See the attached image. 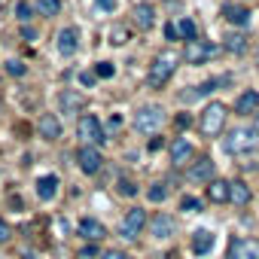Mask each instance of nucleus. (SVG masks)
Instances as JSON below:
<instances>
[{"label":"nucleus","instance_id":"14","mask_svg":"<svg viewBox=\"0 0 259 259\" xmlns=\"http://www.w3.org/2000/svg\"><path fill=\"white\" fill-rule=\"evenodd\" d=\"M40 138H46V141L61 138V122H58V116H52V113L40 116Z\"/></svg>","mask_w":259,"mask_h":259},{"label":"nucleus","instance_id":"16","mask_svg":"<svg viewBox=\"0 0 259 259\" xmlns=\"http://www.w3.org/2000/svg\"><path fill=\"white\" fill-rule=\"evenodd\" d=\"M76 46H79V34H76V28H64V31L58 34V52H61V55H73Z\"/></svg>","mask_w":259,"mask_h":259},{"label":"nucleus","instance_id":"41","mask_svg":"<svg viewBox=\"0 0 259 259\" xmlns=\"http://www.w3.org/2000/svg\"><path fill=\"white\" fill-rule=\"evenodd\" d=\"M4 7H7V0H0V10H4Z\"/></svg>","mask_w":259,"mask_h":259},{"label":"nucleus","instance_id":"42","mask_svg":"<svg viewBox=\"0 0 259 259\" xmlns=\"http://www.w3.org/2000/svg\"><path fill=\"white\" fill-rule=\"evenodd\" d=\"M256 70H259V55H256Z\"/></svg>","mask_w":259,"mask_h":259},{"label":"nucleus","instance_id":"17","mask_svg":"<svg viewBox=\"0 0 259 259\" xmlns=\"http://www.w3.org/2000/svg\"><path fill=\"white\" fill-rule=\"evenodd\" d=\"M259 110V92H253V89H247L238 101H235V113H241V116H247V113H256Z\"/></svg>","mask_w":259,"mask_h":259},{"label":"nucleus","instance_id":"7","mask_svg":"<svg viewBox=\"0 0 259 259\" xmlns=\"http://www.w3.org/2000/svg\"><path fill=\"white\" fill-rule=\"evenodd\" d=\"M76 135H79L89 147H98V144H104V141H107V138H104V128H101V122H98L95 116H82V119H79Z\"/></svg>","mask_w":259,"mask_h":259},{"label":"nucleus","instance_id":"12","mask_svg":"<svg viewBox=\"0 0 259 259\" xmlns=\"http://www.w3.org/2000/svg\"><path fill=\"white\" fill-rule=\"evenodd\" d=\"M192 144L189 141H183V138H177L174 144H171V162L180 168V165H186V162H192Z\"/></svg>","mask_w":259,"mask_h":259},{"label":"nucleus","instance_id":"21","mask_svg":"<svg viewBox=\"0 0 259 259\" xmlns=\"http://www.w3.org/2000/svg\"><path fill=\"white\" fill-rule=\"evenodd\" d=\"M229 259H259V247L253 241H235Z\"/></svg>","mask_w":259,"mask_h":259},{"label":"nucleus","instance_id":"1","mask_svg":"<svg viewBox=\"0 0 259 259\" xmlns=\"http://www.w3.org/2000/svg\"><path fill=\"white\" fill-rule=\"evenodd\" d=\"M223 150L229 156H247L259 150V132L256 128H232V132L223 138Z\"/></svg>","mask_w":259,"mask_h":259},{"label":"nucleus","instance_id":"40","mask_svg":"<svg viewBox=\"0 0 259 259\" xmlns=\"http://www.w3.org/2000/svg\"><path fill=\"white\" fill-rule=\"evenodd\" d=\"M253 116H256V125H253V128H256V132H259V113H253Z\"/></svg>","mask_w":259,"mask_h":259},{"label":"nucleus","instance_id":"27","mask_svg":"<svg viewBox=\"0 0 259 259\" xmlns=\"http://www.w3.org/2000/svg\"><path fill=\"white\" fill-rule=\"evenodd\" d=\"M180 37H186V40H195V37H198V28H195L192 19H183V22H180Z\"/></svg>","mask_w":259,"mask_h":259},{"label":"nucleus","instance_id":"35","mask_svg":"<svg viewBox=\"0 0 259 259\" xmlns=\"http://www.w3.org/2000/svg\"><path fill=\"white\" fill-rule=\"evenodd\" d=\"M165 37H168V40H180V25H174V22L165 25Z\"/></svg>","mask_w":259,"mask_h":259},{"label":"nucleus","instance_id":"4","mask_svg":"<svg viewBox=\"0 0 259 259\" xmlns=\"http://www.w3.org/2000/svg\"><path fill=\"white\" fill-rule=\"evenodd\" d=\"M162 125H165V110L159 104H147L135 113V128L141 135H156Z\"/></svg>","mask_w":259,"mask_h":259},{"label":"nucleus","instance_id":"28","mask_svg":"<svg viewBox=\"0 0 259 259\" xmlns=\"http://www.w3.org/2000/svg\"><path fill=\"white\" fill-rule=\"evenodd\" d=\"M16 16H19V22H28V19L34 16V7L22 0V4H16Z\"/></svg>","mask_w":259,"mask_h":259},{"label":"nucleus","instance_id":"38","mask_svg":"<svg viewBox=\"0 0 259 259\" xmlns=\"http://www.w3.org/2000/svg\"><path fill=\"white\" fill-rule=\"evenodd\" d=\"M98 7H101L104 13H113V10H116V0H98Z\"/></svg>","mask_w":259,"mask_h":259},{"label":"nucleus","instance_id":"20","mask_svg":"<svg viewBox=\"0 0 259 259\" xmlns=\"http://www.w3.org/2000/svg\"><path fill=\"white\" fill-rule=\"evenodd\" d=\"M207 198L217 201V204L229 201V198H232V183H226V180H210V186H207Z\"/></svg>","mask_w":259,"mask_h":259},{"label":"nucleus","instance_id":"13","mask_svg":"<svg viewBox=\"0 0 259 259\" xmlns=\"http://www.w3.org/2000/svg\"><path fill=\"white\" fill-rule=\"evenodd\" d=\"M213 232H207V229H198V232H192V253H198V256H204V253H210L213 250Z\"/></svg>","mask_w":259,"mask_h":259},{"label":"nucleus","instance_id":"31","mask_svg":"<svg viewBox=\"0 0 259 259\" xmlns=\"http://www.w3.org/2000/svg\"><path fill=\"white\" fill-rule=\"evenodd\" d=\"M110 43H116V46L128 43V31H125V28H113V31H110Z\"/></svg>","mask_w":259,"mask_h":259},{"label":"nucleus","instance_id":"10","mask_svg":"<svg viewBox=\"0 0 259 259\" xmlns=\"http://www.w3.org/2000/svg\"><path fill=\"white\" fill-rule=\"evenodd\" d=\"M76 159H79V168H82L85 174H98V171H101V165H104L101 153H98L95 147H89V144L79 150V156H76Z\"/></svg>","mask_w":259,"mask_h":259},{"label":"nucleus","instance_id":"33","mask_svg":"<svg viewBox=\"0 0 259 259\" xmlns=\"http://www.w3.org/2000/svg\"><path fill=\"white\" fill-rule=\"evenodd\" d=\"M7 70H10V73H13V76H22V73H25V64H22V61H16V58H13V61H7Z\"/></svg>","mask_w":259,"mask_h":259},{"label":"nucleus","instance_id":"30","mask_svg":"<svg viewBox=\"0 0 259 259\" xmlns=\"http://www.w3.org/2000/svg\"><path fill=\"white\" fill-rule=\"evenodd\" d=\"M95 73H98V79H110V76L116 73V67H113L110 61H101V64L95 67Z\"/></svg>","mask_w":259,"mask_h":259},{"label":"nucleus","instance_id":"6","mask_svg":"<svg viewBox=\"0 0 259 259\" xmlns=\"http://www.w3.org/2000/svg\"><path fill=\"white\" fill-rule=\"evenodd\" d=\"M144 226H147V210H141V207H132V210L125 213V220H122L119 232H122V238L135 241V238L144 232Z\"/></svg>","mask_w":259,"mask_h":259},{"label":"nucleus","instance_id":"25","mask_svg":"<svg viewBox=\"0 0 259 259\" xmlns=\"http://www.w3.org/2000/svg\"><path fill=\"white\" fill-rule=\"evenodd\" d=\"M37 13L40 16H58L61 13V0H37Z\"/></svg>","mask_w":259,"mask_h":259},{"label":"nucleus","instance_id":"15","mask_svg":"<svg viewBox=\"0 0 259 259\" xmlns=\"http://www.w3.org/2000/svg\"><path fill=\"white\" fill-rule=\"evenodd\" d=\"M135 25H138L141 31H150V28L156 25V10H153L150 4H138V7H135Z\"/></svg>","mask_w":259,"mask_h":259},{"label":"nucleus","instance_id":"2","mask_svg":"<svg viewBox=\"0 0 259 259\" xmlns=\"http://www.w3.org/2000/svg\"><path fill=\"white\" fill-rule=\"evenodd\" d=\"M177 55L174 52H162L153 64H150V73H147V85L150 89H162L171 76H174V70H177Z\"/></svg>","mask_w":259,"mask_h":259},{"label":"nucleus","instance_id":"18","mask_svg":"<svg viewBox=\"0 0 259 259\" xmlns=\"http://www.w3.org/2000/svg\"><path fill=\"white\" fill-rule=\"evenodd\" d=\"M37 195H40L43 201H52V198L58 195V177H55V174H43V177L37 180Z\"/></svg>","mask_w":259,"mask_h":259},{"label":"nucleus","instance_id":"39","mask_svg":"<svg viewBox=\"0 0 259 259\" xmlns=\"http://www.w3.org/2000/svg\"><path fill=\"white\" fill-rule=\"evenodd\" d=\"M22 34H25V40H34L37 34H34V28H22Z\"/></svg>","mask_w":259,"mask_h":259},{"label":"nucleus","instance_id":"5","mask_svg":"<svg viewBox=\"0 0 259 259\" xmlns=\"http://www.w3.org/2000/svg\"><path fill=\"white\" fill-rule=\"evenodd\" d=\"M217 55V46L213 43H207V40H186V49H183V58H186V64H204L207 58H213Z\"/></svg>","mask_w":259,"mask_h":259},{"label":"nucleus","instance_id":"32","mask_svg":"<svg viewBox=\"0 0 259 259\" xmlns=\"http://www.w3.org/2000/svg\"><path fill=\"white\" fill-rule=\"evenodd\" d=\"M180 207H183V210H189V213H195V210H201V201H198V198H192V195H186V198L180 201Z\"/></svg>","mask_w":259,"mask_h":259},{"label":"nucleus","instance_id":"22","mask_svg":"<svg viewBox=\"0 0 259 259\" xmlns=\"http://www.w3.org/2000/svg\"><path fill=\"white\" fill-rule=\"evenodd\" d=\"M58 104H61V110H64V113H79L85 101H82V95H79V92L64 89V92H61V98H58Z\"/></svg>","mask_w":259,"mask_h":259},{"label":"nucleus","instance_id":"26","mask_svg":"<svg viewBox=\"0 0 259 259\" xmlns=\"http://www.w3.org/2000/svg\"><path fill=\"white\" fill-rule=\"evenodd\" d=\"M147 195H150V201H156V204H159V201H165V198H168V186H165V183H153Z\"/></svg>","mask_w":259,"mask_h":259},{"label":"nucleus","instance_id":"23","mask_svg":"<svg viewBox=\"0 0 259 259\" xmlns=\"http://www.w3.org/2000/svg\"><path fill=\"white\" fill-rule=\"evenodd\" d=\"M223 49H229L232 55H241V52H247V37L238 34V31L235 34H226L223 37Z\"/></svg>","mask_w":259,"mask_h":259},{"label":"nucleus","instance_id":"11","mask_svg":"<svg viewBox=\"0 0 259 259\" xmlns=\"http://www.w3.org/2000/svg\"><path fill=\"white\" fill-rule=\"evenodd\" d=\"M223 19L232 22L235 28H247L250 25V10L238 7V4H223Z\"/></svg>","mask_w":259,"mask_h":259},{"label":"nucleus","instance_id":"3","mask_svg":"<svg viewBox=\"0 0 259 259\" xmlns=\"http://www.w3.org/2000/svg\"><path fill=\"white\" fill-rule=\"evenodd\" d=\"M223 125H226V107H223L220 101L207 104V107L201 110V116H198V128H201V135L217 138V135H223Z\"/></svg>","mask_w":259,"mask_h":259},{"label":"nucleus","instance_id":"34","mask_svg":"<svg viewBox=\"0 0 259 259\" xmlns=\"http://www.w3.org/2000/svg\"><path fill=\"white\" fill-rule=\"evenodd\" d=\"M10 235H13L10 223H7V220H0V244H7V241H10Z\"/></svg>","mask_w":259,"mask_h":259},{"label":"nucleus","instance_id":"29","mask_svg":"<svg viewBox=\"0 0 259 259\" xmlns=\"http://www.w3.org/2000/svg\"><path fill=\"white\" fill-rule=\"evenodd\" d=\"M119 192L132 198V195H138V186H135L132 180H128V177H119Z\"/></svg>","mask_w":259,"mask_h":259},{"label":"nucleus","instance_id":"8","mask_svg":"<svg viewBox=\"0 0 259 259\" xmlns=\"http://www.w3.org/2000/svg\"><path fill=\"white\" fill-rule=\"evenodd\" d=\"M150 232H153V238L168 241V238H174L177 223H174V217H168V213H156V217L150 220Z\"/></svg>","mask_w":259,"mask_h":259},{"label":"nucleus","instance_id":"37","mask_svg":"<svg viewBox=\"0 0 259 259\" xmlns=\"http://www.w3.org/2000/svg\"><path fill=\"white\" fill-rule=\"evenodd\" d=\"M101 259H132V256H128V253H122V250H107Z\"/></svg>","mask_w":259,"mask_h":259},{"label":"nucleus","instance_id":"19","mask_svg":"<svg viewBox=\"0 0 259 259\" xmlns=\"http://www.w3.org/2000/svg\"><path fill=\"white\" fill-rule=\"evenodd\" d=\"M79 232H82V238H89V241H101V238L107 235L104 223H98L95 217H85V220H79Z\"/></svg>","mask_w":259,"mask_h":259},{"label":"nucleus","instance_id":"36","mask_svg":"<svg viewBox=\"0 0 259 259\" xmlns=\"http://www.w3.org/2000/svg\"><path fill=\"white\" fill-rule=\"evenodd\" d=\"M95 79H98V73H95V70H85V73H79V82H82V85H95Z\"/></svg>","mask_w":259,"mask_h":259},{"label":"nucleus","instance_id":"24","mask_svg":"<svg viewBox=\"0 0 259 259\" xmlns=\"http://www.w3.org/2000/svg\"><path fill=\"white\" fill-rule=\"evenodd\" d=\"M235 207H247V201H250V186L244 183V180H235L232 183V198H229Z\"/></svg>","mask_w":259,"mask_h":259},{"label":"nucleus","instance_id":"9","mask_svg":"<svg viewBox=\"0 0 259 259\" xmlns=\"http://www.w3.org/2000/svg\"><path fill=\"white\" fill-rule=\"evenodd\" d=\"M186 177H189V183H210L213 180V162L207 156H201L198 162H192V168L186 171Z\"/></svg>","mask_w":259,"mask_h":259}]
</instances>
